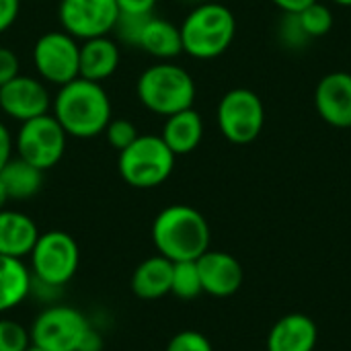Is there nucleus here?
Listing matches in <instances>:
<instances>
[{
    "label": "nucleus",
    "mask_w": 351,
    "mask_h": 351,
    "mask_svg": "<svg viewBox=\"0 0 351 351\" xmlns=\"http://www.w3.org/2000/svg\"><path fill=\"white\" fill-rule=\"evenodd\" d=\"M53 117L72 138L88 140L105 132L111 121V101L101 82L74 78L60 86L51 101Z\"/></svg>",
    "instance_id": "1"
},
{
    "label": "nucleus",
    "mask_w": 351,
    "mask_h": 351,
    "mask_svg": "<svg viewBox=\"0 0 351 351\" xmlns=\"http://www.w3.org/2000/svg\"><path fill=\"white\" fill-rule=\"evenodd\" d=\"M27 351H43V350H39V348H35V346H31V348H29V350Z\"/></svg>",
    "instance_id": "38"
},
{
    "label": "nucleus",
    "mask_w": 351,
    "mask_h": 351,
    "mask_svg": "<svg viewBox=\"0 0 351 351\" xmlns=\"http://www.w3.org/2000/svg\"><path fill=\"white\" fill-rule=\"evenodd\" d=\"M68 134L49 113L23 121L16 132V156L39 171L53 169L66 152Z\"/></svg>",
    "instance_id": "9"
},
{
    "label": "nucleus",
    "mask_w": 351,
    "mask_h": 351,
    "mask_svg": "<svg viewBox=\"0 0 351 351\" xmlns=\"http://www.w3.org/2000/svg\"><path fill=\"white\" fill-rule=\"evenodd\" d=\"M93 325L74 306L51 304L43 308L31 329V346L43 351H80Z\"/></svg>",
    "instance_id": "6"
},
{
    "label": "nucleus",
    "mask_w": 351,
    "mask_h": 351,
    "mask_svg": "<svg viewBox=\"0 0 351 351\" xmlns=\"http://www.w3.org/2000/svg\"><path fill=\"white\" fill-rule=\"evenodd\" d=\"M173 261L162 255L144 259L132 274V292L142 300H158L171 294Z\"/></svg>",
    "instance_id": "19"
},
{
    "label": "nucleus",
    "mask_w": 351,
    "mask_h": 351,
    "mask_svg": "<svg viewBox=\"0 0 351 351\" xmlns=\"http://www.w3.org/2000/svg\"><path fill=\"white\" fill-rule=\"evenodd\" d=\"M175 158L177 156L160 136H138L119 152L117 169L128 185L136 189H152L171 177Z\"/></svg>",
    "instance_id": "5"
},
{
    "label": "nucleus",
    "mask_w": 351,
    "mask_h": 351,
    "mask_svg": "<svg viewBox=\"0 0 351 351\" xmlns=\"http://www.w3.org/2000/svg\"><path fill=\"white\" fill-rule=\"evenodd\" d=\"M103 350V339H101V333H97L95 329L88 331L86 339L82 341V348L80 351H101Z\"/></svg>",
    "instance_id": "35"
},
{
    "label": "nucleus",
    "mask_w": 351,
    "mask_h": 351,
    "mask_svg": "<svg viewBox=\"0 0 351 351\" xmlns=\"http://www.w3.org/2000/svg\"><path fill=\"white\" fill-rule=\"evenodd\" d=\"M39 234L31 216L16 210H0V255L14 259L29 257Z\"/></svg>",
    "instance_id": "16"
},
{
    "label": "nucleus",
    "mask_w": 351,
    "mask_h": 351,
    "mask_svg": "<svg viewBox=\"0 0 351 351\" xmlns=\"http://www.w3.org/2000/svg\"><path fill=\"white\" fill-rule=\"evenodd\" d=\"M152 243L169 261H197L210 249V224L191 206L175 204L152 222Z\"/></svg>",
    "instance_id": "2"
},
{
    "label": "nucleus",
    "mask_w": 351,
    "mask_h": 351,
    "mask_svg": "<svg viewBox=\"0 0 351 351\" xmlns=\"http://www.w3.org/2000/svg\"><path fill=\"white\" fill-rule=\"evenodd\" d=\"M49 90L39 78L19 74L0 86V109L21 123L49 113Z\"/></svg>",
    "instance_id": "12"
},
{
    "label": "nucleus",
    "mask_w": 351,
    "mask_h": 351,
    "mask_svg": "<svg viewBox=\"0 0 351 351\" xmlns=\"http://www.w3.org/2000/svg\"><path fill=\"white\" fill-rule=\"evenodd\" d=\"M160 138L173 150L175 156H183V154L193 152L199 146L202 138H204L202 115L193 107L169 115L167 121H165Z\"/></svg>",
    "instance_id": "18"
},
{
    "label": "nucleus",
    "mask_w": 351,
    "mask_h": 351,
    "mask_svg": "<svg viewBox=\"0 0 351 351\" xmlns=\"http://www.w3.org/2000/svg\"><path fill=\"white\" fill-rule=\"evenodd\" d=\"M115 4L125 14H152L156 0H115Z\"/></svg>",
    "instance_id": "32"
},
{
    "label": "nucleus",
    "mask_w": 351,
    "mask_h": 351,
    "mask_svg": "<svg viewBox=\"0 0 351 351\" xmlns=\"http://www.w3.org/2000/svg\"><path fill=\"white\" fill-rule=\"evenodd\" d=\"M335 4H339V6H350L351 8V0H333Z\"/></svg>",
    "instance_id": "37"
},
{
    "label": "nucleus",
    "mask_w": 351,
    "mask_h": 351,
    "mask_svg": "<svg viewBox=\"0 0 351 351\" xmlns=\"http://www.w3.org/2000/svg\"><path fill=\"white\" fill-rule=\"evenodd\" d=\"M119 8L115 0H60L58 19L74 39H93L113 33Z\"/></svg>",
    "instance_id": "11"
},
{
    "label": "nucleus",
    "mask_w": 351,
    "mask_h": 351,
    "mask_svg": "<svg viewBox=\"0 0 351 351\" xmlns=\"http://www.w3.org/2000/svg\"><path fill=\"white\" fill-rule=\"evenodd\" d=\"M29 257L31 276L56 288H64L76 276L80 265V249L76 241L64 230H49L39 234Z\"/></svg>",
    "instance_id": "7"
},
{
    "label": "nucleus",
    "mask_w": 351,
    "mask_h": 351,
    "mask_svg": "<svg viewBox=\"0 0 351 351\" xmlns=\"http://www.w3.org/2000/svg\"><path fill=\"white\" fill-rule=\"evenodd\" d=\"M33 64L43 82L64 86L78 78L80 45L66 31L43 33L33 47Z\"/></svg>",
    "instance_id": "10"
},
{
    "label": "nucleus",
    "mask_w": 351,
    "mask_h": 351,
    "mask_svg": "<svg viewBox=\"0 0 351 351\" xmlns=\"http://www.w3.org/2000/svg\"><path fill=\"white\" fill-rule=\"evenodd\" d=\"M165 351H214L210 339L199 331H181L177 333Z\"/></svg>",
    "instance_id": "29"
},
{
    "label": "nucleus",
    "mask_w": 351,
    "mask_h": 351,
    "mask_svg": "<svg viewBox=\"0 0 351 351\" xmlns=\"http://www.w3.org/2000/svg\"><path fill=\"white\" fill-rule=\"evenodd\" d=\"M278 39L286 49H304L313 39L306 35L298 12H284L282 21L278 23Z\"/></svg>",
    "instance_id": "25"
},
{
    "label": "nucleus",
    "mask_w": 351,
    "mask_h": 351,
    "mask_svg": "<svg viewBox=\"0 0 351 351\" xmlns=\"http://www.w3.org/2000/svg\"><path fill=\"white\" fill-rule=\"evenodd\" d=\"M21 0H0V33L10 29L19 19Z\"/></svg>",
    "instance_id": "31"
},
{
    "label": "nucleus",
    "mask_w": 351,
    "mask_h": 351,
    "mask_svg": "<svg viewBox=\"0 0 351 351\" xmlns=\"http://www.w3.org/2000/svg\"><path fill=\"white\" fill-rule=\"evenodd\" d=\"M117 66H119V47L109 35L82 41L80 64H78L80 78H86L93 82H103L115 74Z\"/></svg>",
    "instance_id": "17"
},
{
    "label": "nucleus",
    "mask_w": 351,
    "mask_h": 351,
    "mask_svg": "<svg viewBox=\"0 0 351 351\" xmlns=\"http://www.w3.org/2000/svg\"><path fill=\"white\" fill-rule=\"evenodd\" d=\"M21 64L16 53L10 47H0V86L10 82L14 76H19Z\"/></svg>",
    "instance_id": "30"
},
{
    "label": "nucleus",
    "mask_w": 351,
    "mask_h": 351,
    "mask_svg": "<svg viewBox=\"0 0 351 351\" xmlns=\"http://www.w3.org/2000/svg\"><path fill=\"white\" fill-rule=\"evenodd\" d=\"M195 263L206 294L214 298H228L241 290L245 271L234 255L208 249Z\"/></svg>",
    "instance_id": "13"
},
{
    "label": "nucleus",
    "mask_w": 351,
    "mask_h": 351,
    "mask_svg": "<svg viewBox=\"0 0 351 351\" xmlns=\"http://www.w3.org/2000/svg\"><path fill=\"white\" fill-rule=\"evenodd\" d=\"M179 29L185 53L195 60H214L234 41L237 19L228 6L206 0L195 4Z\"/></svg>",
    "instance_id": "3"
},
{
    "label": "nucleus",
    "mask_w": 351,
    "mask_h": 351,
    "mask_svg": "<svg viewBox=\"0 0 351 351\" xmlns=\"http://www.w3.org/2000/svg\"><path fill=\"white\" fill-rule=\"evenodd\" d=\"M10 199H8V193H6V189H4V183L0 181V210H4V206L8 204Z\"/></svg>",
    "instance_id": "36"
},
{
    "label": "nucleus",
    "mask_w": 351,
    "mask_h": 351,
    "mask_svg": "<svg viewBox=\"0 0 351 351\" xmlns=\"http://www.w3.org/2000/svg\"><path fill=\"white\" fill-rule=\"evenodd\" d=\"M298 16H300V23H302V27H304V31H306V35L311 39L325 37L333 29V12L321 0L313 2L304 10H300Z\"/></svg>",
    "instance_id": "24"
},
{
    "label": "nucleus",
    "mask_w": 351,
    "mask_h": 351,
    "mask_svg": "<svg viewBox=\"0 0 351 351\" xmlns=\"http://www.w3.org/2000/svg\"><path fill=\"white\" fill-rule=\"evenodd\" d=\"M218 128L230 144H251L265 125V107L251 88H232L218 103Z\"/></svg>",
    "instance_id": "8"
},
{
    "label": "nucleus",
    "mask_w": 351,
    "mask_h": 351,
    "mask_svg": "<svg viewBox=\"0 0 351 351\" xmlns=\"http://www.w3.org/2000/svg\"><path fill=\"white\" fill-rule=\"evenodd\" d=\"M140 49L146 53L158 58V60H171L177 58L183 51V41H181V29L175 27L171 21L158 19L150 14L146 21L142 35H140Z\"/></svg>",
    "instance_id": "21"
},
{
    "label": "nucleus",
    "mask_w": 351,
    "mask_h": 351,
    "mask_svg": "<svg viewBox=\"0 0 351 351\" xmlns=\"http://www.w3.org/2000/svg\"><path fill=\"white\" fill-rule=\"evenodd\" d=\"M31 269L23 259L0 255V315L16 308L31 296Z\"/></svg>",
    "instance_id": "20"
},
{
    "label": "nucleus",
    "mask_w": 351,
    "mask_h": 351,
    "mask_svg": "<svg viewBox=\"0 0 351 351\" xmlns=\"http://www.w3.org/2000/svg\"><path fill=\"white\" fill-rule=\"evenodd\" d=\"M0 181L4 183L8 199L25 202L39 193L43 185V171H39L37 167L16 156V158H10L6 167L0 171Z\"/></svg>",
    "instance_id": "22"
},
{
    "label": "nucleus",
    "mask_w": 351,
    "mask_h": 351,
    "mask_svg": "<svg viewBox=\"0 0 351 351\" xmlns=\"http://www.w3.org/2000/svg\"><path fill=\"white\" fill-rule=\"evenodd\" d=\"M29 348V331L12 319H0V351H27Z\"/></svg>",
    "instance_id": "26"
},
{
    "label": "nucleus",
    "mask_w": 351,
    "mask_h": 351,
    "mask_svg": "<svg viewBox=\"0 0 351 351\" xmlns=\"http://www.w3.org/2000/svg\"><path fill=\"white\" fill-rule=\"evenodd\" d=\"M12 158V136L4 123H0V171Z\"/></svg>",
    "instance_id": "33"
},
{
    "label": "nucleus",
    "mask_w": 351,
    "mask_h": 351,
    "mask_svg": "<svg viewBox=\"0 0 351 351\" xmlns=\"http://www.w3.org/2000/svg\"><path fill=\"white\" fill-rule=\"evenodd\" d=\"M317 341V323L302 313H290L271 327L267 335V351H315Z\"/></svg>",
    "instance_id": "15"
},
{
    "label": "nucleus",
    "mask_w": 351,
    "mask_h": 351,
    "mask_svg": "<svg viewBox=\"0 0 351 351\" xmlns=\"http://www.w3.org/2000/svg\"><path fill=\"white\" fill-rule=\"evenodd\" d=\"M315 107L321 119L333 128H351V74L331 72L315 88Z\"/></svg>",
    "instance_id": "14"
},
{
    "label": "nucleus",
    "mask_w": 351,
    "mask_h": 351,
    "mask_svg": "<svg viewBox=\"0 0 351 351\" xmlns=\"http://www.w3.org/2000/svg\"><path fill=\"white\" fill-rule=\"evenodd\" d=\"M148 19H150V14H125V12H119L113 31H115L119 41H123L125 45L138 47L142 29H144Z\"/></svg>",
    "instance_id": "27"
},
{
    "label": "nucleus",
    "mask_w": 351,
    "mask_h": 351,
    "mask_svg": "<svg viewBox=\"0 0 351 351\" xmlns=\"http://www.w3.org/2000/svg\"><path fill=\"white\" fill-rule=\"evenodd\" d=\"M171 294L181 298V300H193L199 294H204L202 278H199L195 261H177V263H173Z\"/></svg>",
    "instance_id": "23"
},
{
    "label": "nucleus",
    "mask_w": 351,
    "mask_h": 351,
    "mask_svg": "<svg viewBox=\"0 0 351 351\" xmlns=\"http://www.w3.org/2000/svg\"><path fill=\"white\" fill-rule=\"evenodd\" d=\"M185 2H195V4H199V2H206V0H185Z\"/></svg>",
    "instance_id": "39"
},
{
    "label": "nucleus",
    "mask_w": 351,
    "mask_h": 351,
    "mask_svg": "<svg viewBox=\"0 0 351 351\" xmlns=\"http://www.w3.org/2000/svg\"><path fill=\"white\" fill-rule=\"evenodd\" d=\"M140 103L162 117L179 113L193 107L195 101V82L191 74L175 64L162 62L146 68L136 84Z\"/></svg>",
    "instance_id": "4"
},
{
    "label": "nucleus",
    "mask_w": 351,
    "mask_h": 351,
    "mask_svg": "<svg viewBox=\"0 0 351 351\" xmlns=\"http://www.w3.org/2000/svg\"><path fill=\"white\" fill-rule=\"evenodd\" d=\"M278 8H282L284 12H300L306 6H311L317 0H271Z\"/></svg>",
    "instance_id": "34"
},
{
    "label": "nucleus",
    "mask_w": 351,
    "mask_h": 351,
    "mask_svg": "<svg viewBox=\"0 0 351 351\" xmlns=\"http://www.w3.org/2000/svg\"><path fill=\"white\" fill-rule=\"evenodd\" d=\"M105 138L109 142V146L117 152H121L123 148H128L140 134L136 130V125L130 121V119H123V117H117V119H111L105 128Z\"/></svg>",
    "instance_id": "28"
}]
</instances>
